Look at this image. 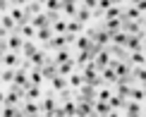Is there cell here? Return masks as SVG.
I'll use <instances>...</instances> for the list:
<instances>
[{
	"label": "cell",
	"mask_w": 146,
	"mask_h": 117,
	"mask_svg": "<svg viewBox=\"0 0 146 117\" xmlns=\"http://www.w3.org/2000/svg\"><path fill=\"white\" fill-rule=\"evenodd\" d=\"M74 58H72V60H67V62H60L58 65V74H62V77H70L72 74V72H74Z\"/></svg>",
	"instance_id": "19"
},
{
	"label": "cell",
	"mask_w": 146,
	"mask_h": 117,
	"mask_svg": "<svg viewBox=\"0 0 146 117\" xmlns=\"http://www.w3.org/2000/svg\"><path fill=\"white\" fill-rule=\"evenodd\" d=\"M132 77H134L137 81L144 86V84H146V65H141V67H134V69H132Z\"/></svg>",
	"instance_id": "33"
},
{
	"label": "cell",
	"mask_w": 146,
	"mask_h": 117,
	"mask_svg": "<svg viewBox=\"0 0 146 117\" xmlns=\"http://www.w3.org/2000/svg\"><path fill=\"white\" fill-rule=\"evenodd\" d=\"M15 74H17V67H3V72H0V81H3V84H12V81H15Z\"/></svg>",
	"instance_id": "17"
},
{
	"label": "cell",
	"mask_w": 146,
	"mask_h": 117,
	"mask_svg": "<svg viewBox=\"0 0 146 117\" xmlns=\"http://www.w3.org/2000/svg\"><path fill=\"white\" fill-rule=\"evenodd\" d=\"M127 36H129V34L120 29V31L110 34V43H115V46H127Z\"/></svg>",
	"instance_id": "26"
},
{
	"label": "cell",
	"mask_w": 146,
	"mask_h": 117,
	"mask_svg": "<svg viewBox=\"0 0 146 117\" xmlns=\"http://www.w3.org/2000/svg\"><path fill=\"white\" fill-rule=\"evenodd\" d=\"M41 7H43V3H38V0H34V3H27V5H24V10H27L29 15H38V12H43Z\"/></svg>",
	"instance_id": "38"
},
{
	"label": "cell",
	"mask_w": 146,
	"mask_h": 117,
	"mask_svg": "<svg viewBox=\"0 0 146 117\" xmlns=\"http://www.w3.org/2000/svg\"><path fill=\"white\" fill-rule=\"evenodd\" d=\"M91 43H94V41H91L89 36H79V34L74 36V48H77V50H89Z\"/></svg>",
	"instance_id": "20"
},
{
	"label": "cell",
	"mask_w": 146,
	"mask_h": 117,
	"mask_svg": "<svg viewBox=\"0 0 146 117\" xmlns=\"http://www.w3.org/2000/svg\"><path fill=\"white\" fill-rule=\"evenodd\" d=\"M101 77H103V81H106V84H117V81H120V77H117V72H115L113 65L103 67V69H101Z\"/></svg>",
	"instance_id": "5"
},
{
	"label": "cell",
	"mask_w": 146,
	"mask_h": 117,
	"mask_svg": "<svg viewBox=\"0 0 146 117\" xmlns=\"http://www.w3.org/2000/svg\"><path fill=\"white\" fill-rule=\"evenodd\" d=\"M141 50H144V53H146V46H144V48H141Z\"/></svg>",
	"instance_id": "50"
},
{
	"label": "cell",
	"mask_w": 146,
	"mask_h": 117,
	"mask_svg": "<svg viewBox=\"0 0 146 117\" xmlns=\"http://www.w3.org/2000/svg\"><path fill=\"white\" fill-rule=\"evenodd\" d=\"M29 79H31V84H43V69H41V67H31V69H29Z\"/></svg>",
	"instance_id": "24"
},
{
	"label": "cell",
	"mask_w": 146,
	"mask_h": 117,
	"mask_svg": "<svg viewBox=\"0 0 146 117\" xmlns=\"http://www.w3.org/2000/svg\"><path fill=\"white\" fill-rule=\"evenodd\" d=\"M62 15H67V17H74L77 15V3H62Z\"/></svg>",
	"instance_id": "39"
},
{
	"label": "cell",
	"mask_w": 146,
	"mask_h": 117,
	"mask_svg": "<svg viewBox=\"0 0 146 117\" xmlns=\"http://www.w3.org/2000/svg\"><path fill=\"white\" fill-rule=\"evenodd\" d=\"M137 7L141 10V15H146V0H139V3H137Z\"/></svg>",
	"instance_id": "43"
},
{
	"label": "cell",
	"mask_w": 146,
	"mask_h": 117,
	"mask_svg": "<svg viewBox=\"0 0 146 117\" xmlns=\"http://www.w3.org/2000/svg\"><path fill=\"white\" fill-rule=\"evenodd\" d=\"M29 60H31V65H34V67H43V65L48 62V55H46L43 50H36Z\"/></svg>",
	"instance_id": "25"
},
{
	"label": "cell",
	"mask_w": 146,
	"mask_h": 117,
	"mask_svg": "<svg viewBox=\"0 0 146 117\" xmlns=\"http://www.w3.org/2000/svg\"><path fill=\"white\" fill-rule=\"evenodd\" d=\"M38 3H46V0H38Z\"/></svg>",
	"instance_id": "51"
},
{
	"label": "cell",
	"mask_w": 146,
	"mask_h": 117,
	"mask_svg": "<svg viewBox=\"0 0 146 117\" xmlns=\"http://www.w3.org/2000/svg\"><path fill=\"white\" fill-rule=\"evenodd\" d=\"M67 77H62V74H55V77H53L50 79V86H53V93H60V91H62V89H67Z\"/></svg>",
	"instance_id": "11"
},
{
	"label": "cell",
	"mask_w": 146,
	"mask_h": 117,
	"mask_svg": "<svg viewBox=\"0 0 146 117\" xmlns=\"http://www.w3.org/2000/svg\"><path fill=\"white\" fill-rule=\"evenodd\" d=\"M141 36H144V41H146V26H144V29H141Z\"/></svg>",
	"instance_id": "47"
},
{
	"label": "cell",
	"mask_w": 146,
	"mask_h": 117,
	"mask_svg": "<svg viewBox=\"0 0 146 117\" xmlns=\"http://www.w3.org/2000/svg\"><path fill=\"white\" fill-rule=\"evenodd\" d=\"M141 22H144V26H146V15H144V17H141Z\"/></svg>",
	"instance_id": "48"
},
{
	"label": "cell",
	"mask_w": 146,
	"mask_h": 117,
	"mask_svg": "<svg viewBox=\"0 0 146 117\" xmlns=\"http://www.w3.org/2000/svg\"><path fill=\"white\" fill-rule=\"evenodd\" d=\"M22 115H38L41 112V103H36V100H29L27 98V103H22Z\"/></svg>",
	"instance_id": "9"
},
{
	"label": "cell",
	"mask_w": 146,
	"mask_h": 117,
	"mask_svg": "<svg viewBox=\"0 0 146 117\" xmlns=\"http://www.w3.org/2000/svg\"><path fill=\"white\" fill-rule=\"evenodd\" d=\"M129 3H132V5H137V3H139V0H129Z\"/></svg>",
	"instance_id": "49"
},
{
	"label": "cell",
	"mask_w": 146,
	"mask_h": 117,
	"mask_svg": "<svg viewBox=\"0 0 146 117\" xmlns=\"http://www.w3.org/2000/svg\"><path fill=\"white\" fill-rule=\"evenodd\" d=\"M127 50H141V48H144V36L141 34H129V36H127Z\"/></svg>",
	"instance_id": "4"
},
{
	"label": "cell",
	"mask_w": 146,
	"mask_h": 117,
	"mask_svg": "<svg viewBox=\"0 0 146 117\" xmlns=\"http://www.w3.org/2000/svg\"><path fill=\"white\" fill-rule=\"evenodd\" d=\"M24 96H27L29 100H41V86L38 84H29L27 91H24Z\"/></svg>",
	"instance_id": "18"
},
{
	"label": "cell",
	"mask_w": 146,
	"mask_h": 117,
	"mask_svg": "<svg viewBox=\"0 0 146 117\" xmlns=\"http://www.w3.org/2000/svg\"><path fill=\"white\" fill-rule=\"evenodd\" d=\"M3 67H19V62H22V53H17V50H7L3 55Z\"/></svg>",
	"instance_id": "3"
},
{
	"label": "cell",
	"mask_w": 146,
	"mask_h": 117,
	"mask_svg": "<svg viewBox=\"0 0 146 117\" xmlns=\"http://www.w3.org/2000/svg\"><path fill=\"white\" fill-rule=\"evenodd\" d=\"M36 50H38V48H36L34 38H27V41H24V46H22V58H31Z\"/></svg>",
	"instance_id": "23"
},
{
	"label": "cell",
	"mask_w": 146,
	"mask_h": 117,
	"mask_svg": "<svg viewBox=\"0 0 146 117\" xmlns=\"http://www.w3.org/2000/svg\"><path fill=\"white\" fill-rule=\"evenodd\" d=\"M91 60H94V53H91V50H79V53L74 55V65L79 67V69H82V67H86Z\"/></svg>",
	"instance_id": "7"
},
{
	"label": "cell",
	"mask_w": 146,
	"mask_h": 117,
	"mask_svg": "<svg viewBox=\"0 0 146 117\" xmlns=\"http://www.w3.org/2000/svg\"><path fill=\"white\" fill-rule=\"evenodd\" d=\"M144 115H146V110H144Z\"/></svg>",
	"instance_id": "52"
},
{
	"label": "cell",
	"mask_w": 146,
	"mask_h": 117,
	"mask_svg": "<svg viewBox=\"0 0 146 117\" xmlns=\"http://www.w3.org/2000/svg\"><path fill=\"white\" fill-rule=\"evenodd\" d=\"M84 7H89V10H96V7H98V0H84Z\"/></svg>",
	"instance_id": "42"
},
{
	"label": "cell",
	"mask_w": 146,
	"mask_h": 117,
	"mask_svg": "<svg viewBox=\"0 0 146 117\" xmlns=\"http://www.w3.org/2000/svg\"><path fill=\"white\" fill-rule=\"evenodd\" d=\"M60 108H62V115H77V100H65Z\"/></svg>",
	"instance_id": "37"
},
{
	"label": "cell",
	"mask_w": 146,
	"mask_h": 117,
	"mask_svg": "<svg viewBox=\"0 0 146 117\" xmlns=\"http://www.w3.org/2000/svg\"><path fill=\"white\" fill-rule=\"evenodd\" d=\"M129 62H132V67L146 65V53H144V50H132V53H129Z\"/></svg>",
	"instance_id": "14"
},
{
	"label": "cell",
	"mask_w": 146,
	"mask_h": 117,
	"mask_svg": "<svg viewBox=\"0 0 146 117\" xmlns=\"http://www.w3.org/2000/svg\"><path fill=\"white\" fill-rule=\"evenodd\" d=\"M0 24H3L7 31H15V26H17V22H15V17L10 15V12H3L0 15Z\"/></svg>",
	"instance_id": "21"
},
{
	"label": "cell",
	"mask_w": 146,
	"mask_h": 117,
	"mask_svg": "<svg viewBox=\"0 0 146 117\" xmlns=\"http://www.w3.org/2000/svg\"><path fill=\"white\" fill-rule=\"evenodd\" d=\"M67 81H70V86H72V89H82V86L84 84H86V81H84V74H82V72H72V74L67 77Z\"/></svg>",
	"instance_id": "16"
},
{
	"label": "cell",
	"mask_w": 146,
	"mask_h": 117,
	"mask_svg": "<svg viewBox=\"0 0 146 117\" xmlns=\"http://www.w3.org/2000/svg\"><path fill=\"white\" fill-rule=\"evenodd\" d=\"M24 36L19 31H15V34H7V50H17V53H22V46H24Z\"/></svg>",
	"instance_id": "1"
},
{
	"label": "cell",
	"mask_w": 146,
	"mask_h": 117,
	"mask_svg": "<svg viewBox=\"0 0 146 117\" xmlns=\"http://www.w3.org/2000/svg\"><path fill=\"white\" fill-rule=\"evenodd\" d=\"M125 115H144V108H141V103L139 100H129V103H125Z\"/></svg>",
	"instance_id": "13"
},
{
	"label": "cell",
	"mask_w": 146,
	"mask_h": 117,
	"mask_svg": "<svg viewBox=\"0 0 146 117\" xmlns=\"http://www.w3.org/2000/svg\"><path fill=\"white\" fill-rule=\"evenodd\" d=\"M110 60H113V58H110V50H108V48H101V50L94 55V65L98 67V69L108 67V65H110Z\"/></svg>",
	"instance_id": "2"
},
{
	"label": "cell",
	"mask_w": 146,
	"mask_h": 117,
	"mask_svg": "<svg viewBox=\"0 0 146 117\" xmlns=\"http://www.w3.org/2000/svg\"><path fill=\"white\" fill-rule=\"evenodd\" d=\"M110 96H113V91L108 89V86H101V89H98V98H101V100H110Z\"/></svg>",
	"instance_id": "40"
},
{
	"label": "cell",
	"mask_w": 146,
	"mask_h": 117,
	"mask_svg": "<svg viewBox=\"0 0 146 117\" xmlns=\"http://www.w3.org/2000/svg\"><path fill=\"white\" fill-rule=\"evenodd\" d=\"M122 19H141V10L137 5H129L127 10H122Z\"/></svg>",
	"instance_id": "22"
},
{
	"label": "cell",
	"mask_w": 146,
	"mask_h": 117,
	"mask_svg": "<svg viewBox=\"0 0 146 117\" xmlns=\"http://www.w3.org/2000/svg\"><path fill=\"white\" fill-rule=\"evenodd\" d=\"M82 29H84V22H79L77 17L72 22H67V34H82Z\"/></svg>",
	"instance_id": "36"
},
{
	"label": "cell",
	"mask_w": 146,
	"mask_h": 117,
	"mask_svg": "<svg viewBox=\"0 0 146 117\" xmlns=\"http://www.w3.org/2000/svg\"><path fill=\"white\" fill-rule=\"evenodd\" d=\"M77 19L79 22H89L91 19V17H94V10H89V7H84V5H79V7H77Z\"/></svg>",
	"instance_id": "28"
},
{
	"label": "cell",
	"mask_w": 146,
	"mask_h": 117,
	"mask_svg": "<svg viewBox=\"0 0 146 117\" xmlns=\"http://www.w3.org/2000/svg\"><path fill=\"white\" fill-rule=\"evenodd\" d=\"M120 29H122V17H115V19H106V31L115 34V31H120Z\"/></svg>",
	"instance_id": "27"
},
{
	"label": "cell",
	"mask_w": 146,
	"mask_h": 117,
	"mask_svg": "<svg viewBox=\"0 0 146 117\" xmlns=\"http://www.w3.org/2000/svg\"><path fill=\"white\" fill-rule=\"evenodd\" d=\"M94 115H113V108L108 100H101V98H96L94 100Z\"/></svg>",
	"instance_id": "6"
},
{
	"label": "cell",
	"mask_w": 146,
	"mask_h": 117,
	"mask_svg": "<svg viewBox=\"0 0 146 117\" xmlns=\"http://www.w3.org/2000/svg\"><path fill=\"white\" fill-rule=\"evenodd\" d=\"M129 98H132V100H139V103H141L144 98H146V91H144V86H132V91H129Z\"/></svg>",
	"instance_id": "34"
},
{
	"label": "cell",
	"mask_w": 146,
	"mask_h": 117,
	"mask_svg": "<svg viewBox=\"0 0 146 117\" xmlns=\"http://www.w3.org/2000/svg\"><path fill=\"white\" fill-rule=\"evenodd\" d=\"M27 3H29V0H12V5H19V7H24Z\"/></svg>",
	"instance_id": "45"
},
{
	"label": "cell",
	"mask_w": 146,
	"mask_h": 117,
	"mask_svg": "<svg viewBox=\"0 0 146 117\" xmlns=\"http://www.w3.org/2000/svg\"><path fill=\"white\" fill-rule=\"evenodd\" d=\"M17 31H19L24 38H36V26L31 22H27V24H19V26H17Z\"/></svg>",
	"instance_id": "15"
},
{
	"label": "cell",
	"mask_w": 146,
	"mask_h": 117,
	"mask_svg": "<svg viewBox=\"0 0 146 117\" xmlns=\"http://www.w3.org/2000/svg\"><path fill=\"white\" fill-rule=\"evenodd\" d=\"M3 105H5V93L0 91V108H3Z\"/></svg>",
	"instance_id": "46"
},
{
	"label": "cell",
	"mask_w": 146,
	"mask_h": 117,
	"mask_svg": "<svg viewBox=\"0 0 146 117\" xmlns=\"http://www.w3.org/2000/svg\"><path fill=\"white\" fill-rule=\"evenodd\" d=\"M55 36V31H53V26H41V29H36V38H38L41 43H48Z\"/></svg>",
	"instance_id": "12"
},
{
	"label": "cell",
	"mask_w": 146,
	"mask_h": 117,
	"mask_svg": "<svg viewBox=\"0 0 146 117\" xmlns=\"http://www.w3.org/2000/svg\"><path fill=\"white\" fill-rule=\"evenodd\" d=\"M31 24H34L36 29H41V26H50V15H48V12H38V15L31 17Z\"/></svg>",
	"instance_id": "10"
},
{
	"label": "cell",
	"mask_w": 146,
	"mask_h": 117,
	"mask_svg": "<svg viewBox=\"0 0 146 117\" xmlns=\"http://www.w3.org/2000/svg\"><path fill=\"white\" fill-rule=\"evenodd\" d=\"M55 98H53V93H48L46 98H43V100H41V112H43V115H53V112H55Z\"/></svg>",
	"instance_id": "8"
},
{
	"label": "cell",
	"mask_w": 146,
	"mask_h": 117,
	"mask_svg": "<svg viewBox=\"0 0 146 117\" xmlns=\"http://www.w3.org/2000/svg\"><path fill=\"white\" fill-rule=\"evenodd\" d=\"M7 34H10V31L3 26V24H0V38H7Z\"/></svg>",
	"instance_id": "44"
},
{
	"label": "cell",
	"mask_w": 146,
	"mask_h": 117,
	"mask_svg": "<svg viewBox=\"0 0 146 117\" xmlns=\"http://www.w3.org/2000/svg\"><path fill=\"white\" fill-rule=\"evenodd\" d=\"M43 10L46 12H60V10H62V0H46Z\"/></svg>",
	"instance_id": "35"
},
{
	"label": "cell",
	"mask_w": 146,
	"mask_h": 117,
	"mask_svg": "<svg viewBox=\"0 0 146 117\" xmlns=\"http://www.w3.org/2000/svg\"><path fill=\"white\" fill-rule=\"evenodd\" d=\"M41 69H43V77H46V79H53V77L58 74V65L53 62V60H48V62L41 67Z\"/></svg>",
	"instance_id": "30"
},
{
	"label": "cell",
	"mask_w": 146,
	"mask_h": 117,
	"mask_svg": "<svg viewBox=\"0 0 146 117\" xmlns=\"http://www.w3.org/2000/svg\"><path fill=\"white\" fill-rule=\"evenodd\" d=\"M115 17H122V7L120 5H110V7L103 12V19H115Z\"/></svg>",
	"instance_id": "31"
},
{
	"label": "cell",
	"mask_w": 146,
	"mask_h": 117,
	"mask_svg": "<svg viewBox=\"0 0 146 117\" xmlns=\"http://www.w3.org/2000/svg\"><path fill=\"white\" fill-rule=\"evenodd\" d=\"M110 5H113V0H98V10H101V12H106Z\"/></svg>",
	"instance_id": "41"
},
{
	"label": "cell",
	"mask_w": 146,
	"mask_h": 117,
	"mask_svg": "<svg viewBox=\"0 0 146 117\" xmlns=\"http://www.w3.org/2000/svg\"><path fill=\"white\" fill-rule=\"evenodd\" d=\"M67 60H72V53L67 50V48H60V50H55V58H53V62H55V65L67 62Z\"/></svg>",
	"instance_id": "29"
},
{
	"label": "cell",
	"mask_w": 146,
	"mask_h": 117,
	"mask_svg": "<svg viewBox=\"0 0 146 117\" xmlns=\"http://www.w3.org/2000/svg\"><path fill=\"white\" fill-rule=\"evenodd\" d=\"M50 26H53V31H55V34H67V22L62 19V15H60L58 19H53Z\"/></svg>",
	"instance_id": "32"
}]
</instances>
